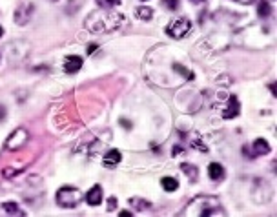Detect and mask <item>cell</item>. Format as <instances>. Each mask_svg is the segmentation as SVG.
Segmentation results:
<instances>
[{
    "instance_id": "1",
    "label": "cell",
    "mask_w": 277,
    "mask_h": 217,
    "mask_svg": "<svg viewBox=\"0 0 277 217\" xmlns=\"http://www.w3.org/2000/svg\"><path fill=\"white\" fill-rule=\"evenodd\" d=\"M124 22H126L124 15L115 13L110 8H102L86 18V30L91 33H112L119 30Z\"/></svg>"
},
{
    "instance_id": "2",
    "label": "cell",
    "mask_w": 277,
    "mask_h": 217,
    "mask_svg": "<svg viewBox=\"0 0 277 217\" xmlns=\"http://www.w3.org/2000/svg\"><path fill=\"white\" fill-rule=\"evenodd\" d=\"M221 202L217 197L212 195H199L190 202L184 210V216L210 217V216H225V210H221Z\"/></svg>"
},
{
    "instance_id": "3",
    "label": "cell",
    "mask_w": 277,
    "mask_h": 217,
    "mask_svg": "<svg viewBox=\"0 0 277 217\" xmlns=\"http://www.w3.org/2000/svg\"><path fill=\"white\" fill-rule=\"evenodd\" d=\"M82 201V194L79 188L64 186L57 192V202L62 208H77Z\"/></svg>"
},
{
    "instance_id": "4",
    "label": "cell",
    "mask_w": 277,
    "mask_h": 217,
    "mask_svg": "<svg viewBox=\"0 0 277 217\" xmlns=\"http://www.w3.org/2000/svg\"><path fill=\"white\" fill-rule=\"evenodd\" d=\"M190 30H192V22L188 18H184V17L173 18L172 22L166 26V33L172 38H177V40L186 37L188 33H190Z\"/></svg>"
},
{
    "instance_id": "5",
    "label": "cell",
    "mask_w": 277,
    "mask_h": 217,
    "mask_svg": "<svg viewBox=\"0 0 277 217\" xmlns=\"http://www.w3.org/2000/svg\"><path fill=\"white\" fill-rule=\"evenodd\" d=\"M28 139H30L28 132H26L24 128H18V130H15V132H13V134L6 139V142H4V150H6V151L20 150L24 144L28 142Z\"/></svg>"
},
{
    "instance_id": "6",
    "label": "cell",
    "mask_w": 277,
    "mask_h": 217,
    "mask_svg": "<svg viewBox=\"0 0 277 217\" xmlns=\"http://www.w3.org/2000/svg\"><path fill=\"white\" fill-rule=\"evenodd\" d=\"M82 67V57L79 55H67L64 60V71L66 73H77Z\"/></svg>"
},
{
    "instance_id": "7",
    "label": "cell",
    "mask_w": 277,
    "mask_h": 217,
    "mask_svg": "<svg viewBox=\"0 0 277 217\" xmlns=\"http://www.w3.org/2000/svg\"><path fill=\"white\" fill-rule=\"evenodd\" d=\"M86 202L90 206H98L102 202V188L98 186V184H95V186L91 188L90 192L86 194Z\"/></svg>"
},
{
    "instance_id": "8",
    "label": "cell",
    "mask_w": 277,
    "mask_h": 217,
    "mask_svg": "<svg viewBox=\"0 0 277 217\" xmlns=\"http://www.w3.org/2000/svg\"><path fill=\"white\" fill-rule=\"evenodd\" d=\"M239 112H241L239 100H237L235 95H232L230 100H228V108H226L225 113H223V117H225V119H233V117H237V115H239Z\"/></svg>"
},
{
    "instance_id": "9",
    "label": "cell",
    "mask_w": 277,
    "mask_h": 217,
    "mask_svg": "<svg viewBox=\"0 0 277 217\" xmlns=\"http://www.w3.org/2000/svg\"><path fill=\"white\" fill-rule=\"evenodd\" d=\"M120 159H122V155H120L119 150H110L104 155V166L106 168H115L120 163Z\"/></svg>"
},
{
    "instance_id": "10",
    "label": "cell",
    "mask_w": 277,
    "mask_h": 217,
    "mask_svg": "<svg viewBox=\"0 0 277 217\" xmlns=\"http://www.w3.org/2000/svg\"><path fill=\"white\" fill-rule=\"evenodd\" d=\"M208 175H210L212 181H221L225 177V168H223V165L212 163V165L208 166Z\"/></svg>"
},
{
    "instance_id": "11",
    "label": "cell",
    "mask_w": 277,
    "mask_h": 217,
    "mask_svg": "<svg viewBox=\"0 0 277 217\" xmlns=\"http://www.w3.org/2000/svg\"><path fill=\"white\" fill-rule=\"evenodd\" d=\"M270 151V144L264 139H255L254 142V155H266Z\"/></svg>"
},
{
    "instance_id": "12",
    "label": "cell",
    "mask_w": 277,
    "mask_h": 217,
    "mask_svg": "<svg viewBox=\"0 0 277 217\" xmlns=\"http://www.w3.org/2000/svg\"><path fill=\"white\" fill-rule=\"evenodd\" d=\"M135 15H137V18H141V20H150L151 17H153V9L148 8V6H139V8L135 9Z\"/></svg>"
},
{
    "instance_id": "13",
    "label": "cell",
    "mask_w": 277,
    "mask_h": 217,
    "mask_svg": "<svg viewBox=\"0 0 277 217\" xmlns=\"http://www.w3.org/2000/svg\"><path fill=\"white\" fill-rule=\"evenodd\" d=\"M161 184H163V188H164L166 192H175L179 188V181L173 179V177H163Z\"/></svg>"
},
{
    "instance_id": "14",
    "label": "cell",
    "mask_w": 277,
    "mask_h": 217,
    "mask_svg": "<svg viewBox=\"0 0 277 217\" xmlns=\"http://www.w3.org/2000/svg\"><path fill=\"white\" fill-rule=\"evenodd\" d=\"M180 170H182V173H186L192 181H195L197 177H199V170H197V166H192V165H188V163H184V165H180Z\"/></svg>"
},
{
    "instance_id": "15",
    "label": "cell",
    "mask_w": 277,
    "mask_h": 217,
    "mask_svg": "<svg viewBox=\"0 0 277 217\" xmlns=\"http://www.w3.org/2000/svg\"><path fill=\"white\" fill-rule=\"evenodd\" d=\"M4 210L6 214H11V216H24V212L18 208L16 202H4Z\"/></svg>"
},
{
    "instance_id": "16",
    "label": "cell",
    "mask_w": 277,
    "mask_h": 217,
    "mask_svg": "<svg viewBox=\"0 0 277 217\" xmlns=\"http://www.w3.org/2000/svg\"><path fill=\"white\" fill-rule=\"evenodd\" d=\"M97 2L102 8H113V6H119L120 4V0H97Z\"/></svg>"
},
{
    "instance_id": "17",
    "label": "cell",
    "mask_w": 277,
    "mask_h": 217,
    "mask_svg": "<svg viewBox=\"0 0 277 217\" xmlns=\"http://www.w3.org/2000/svg\"><path fill=\"white\" fill-rule=\"evenodd\" d=\"M259 15L261 17L270 15V4L268 2H261V4H259Z\"/></svg>"
},
{
    "instance_id": "18",
    "label": "cell",
    "mask_w": 277,
    "mask_h": 217,
    "mask_svg": "<svg viewBox=\"0 0 277 217\" xmlns=\"http://www.w3.org/2000/svg\"><path fill=\"white\" fill-rule=\"evenodd\" d=\"M130 204H137V206H144V210L151 208V204L148 201H143V199H131L130 201Z\"/></svg>"
},
{
    "instance_id": "19",
    "label": "cell",
    "mask_w": 277,
    "mask_h": 217,
    "mask_svg": "<svg viewBox=\"0 0 277 217\" xmlns=\"http://www.w3.org/2000/svg\"><path fill=\"white\" fill-rule=\"evenodd\" d=\"M163 4H164L168 9H177V8H179V0H164Z\"/></svg>"
},
{
    "instance_id": "20",
    "label": "cell",
    "mask_w": 277,
    "mask_h": 217,
    "mask_svg": "<svg viewBox=\"0 0 277 217\" xmlns=\"http://www.w3.org/2000/svg\"><path fill=\"white\" fill-rule=\"evenodd\" d=\"M115 197H112V199H110V201H108V212H112V210H115Z\"/></svg>"
},
{
    "instance_id": "21",
    "label": "cell",
    "mask_w": 277,
    "mask_h": 217,
    "mask_svg": "<svg viewBox=\"0 0 277 217\" xmlns=\"http://www.w3.org/2000/svg\"><path fill=\"white\" fill-rule=\"evenodd\" d=\"M95 50H97V46H95V44L88 46V53H93V51H95Z\"/></svg>"
},
{
    "instance_id": "22",
    "label": "cell",
    "mask_w": 277,
    "mask_h": 217,
    "mask_svg": "<svg viewBox=\"0 0 277 217\" xmlns=\"http://www.w3.org/2000/svg\"><path fill=\"white\" fill-rule=\"evenodd\" d=\"M235 2H239V4H252L254 0H235Z\"/></svg>"
},
{
    "instance_id": "23",
    "label": "cell",
    "mask_w": 277,
    "mask_h": 217,
    "mask_svg": "<svg viewBox=\"0 0 277 217\" xmlns=\"http://www.w3.org/2000/svg\"><path fill=\"white\" fill-rule=\"evenodd\" d=\"M120 217H131V212H120Z\"/></svg>"
},
{
    "instance_id": "24",
    "label": "cell",
    "mask_w": 277,
    "mask_h": 217,
    "mask_svg": "<svg viewBox=\"0 0 277 217\" xmlns=\"http://www.w3.org/2000/svg\"><path fill=\"white\" fill-rule=\"evenodd\" d=\"M190 2H194V4H201V2H206V0H190Z\"/></svg>"
},
{
    "instance_id": "25",
    "label": "cell",
    "mask_w": 277,
    "mask_h": 217,
    "mask_svg": "<svg viewBox=\"0 0 277 217\" xmlns=\"http://www.w3.org/2000/svg\"><path fill=\"white\" fill-rule=\"evenodd\" d=\"M2 35H4V30H2V26H0V37H2Z\"/></svg>"
},
{
    "instance_id": "26",
    "label": "cell",
    "mask_w": 277,
    "mask_h": 217,
    "mask_svg": "<svg viewBox=\"0 0 277 217\" xmlns=\"http://www.w3.org/2000/svg\"><path fill=\"white\" fill-rule=\"evenodd\" d=\"M53 2H57V0H53Z\"/></svg>"
},
{
    "instance_id": "27",
    "label": "cell",
    "mask_w": 277,
    "mask_h": 217,
    "mask_svg": "<svg viewBox=\"0 0 277 217\" xmlns=\"http://www.w3.org/2000/svg\"><path fill=\"white\" fill-rule=\"evenodd\" d=\"M143 2H146V0H143Z\"/></svg>"
}]
</instances>
